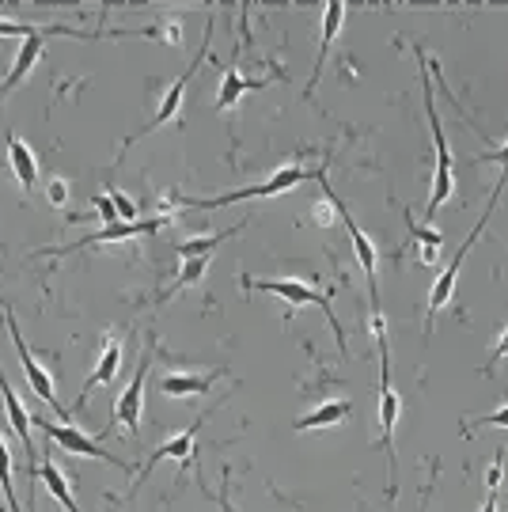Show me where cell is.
Masks as SVG:
<instances>
[{
  "label": "cell",
  "instance_id": "6da1fadb",
  "mask_svg": "<svg viewBox=\"0 0 508 512\" xmlns=\"http://www.w3.org/2000/svg\"><path fill=\"white\" fill-rule=\"evenodd\" d=\"M372 334L380 346V448L387 452V494H399V452H395V429L402 418V395L391 380V346H387V323L383 311H372Z\"/></svg>",
  "mask_w": 508,
  "mask_h": 512
},
{
  "label": "cell",
  "instance_id": "7a4b0ae2",
  "mask_svg": "<svg viewBox=\"0 0 508 512\" xmlns=\"http://www.w3.org/2000/svg\"><path fill=\"white\" fill-rule=\"evenodd\" d=\"M414 54L421 61V95H425V114H429V129H433L436 141V175H433V194H429V205H425V220H436V209L452 198L455 190V167H452V148L444 141V126H440V114H436V99H433V80H429V54L414 46Z\"/></svg>",
  "mask_w": 508,
  "mask_h": 512
},
{
  "label": "cell",
  "instance_id": "3957f363",
  "mask_svg": "<svg viewBox=\"0 0 508 512\" xmlns=\"http://www.w3.org/2000/svg\"><path fill=\"white\" fill-rule=\"evenodd\" d=\"M501 190H505V183H497V190H493V198L490 205L482 209V217L474 220V228H471V236L463 239V247L455 251V258L440 270V277L433 281V289H429V304H425V338L433 334V319H436V311H444L448 304H452V293H455V281H459V270H463V262H467V255H471V247L478 243V236L486 232V220H490L493 213V205H497V198H501Z\"/></svg>",
  "mask_w": 508,
  "mask_h": 512
},
{
  "label": "cell",
  "instance_id": "277c9868",
  "mask_svg": "<svg viewBox=\"0 0 508 512\" xmlns=\"http://www.w3.org/2000/svg\"><path fill=\"white\" fill-rule=\"evenodd\" d=\"M308 179H319V167L308 171L300 164H289L281 171H273L266 183L247 186V190H232V194H217V198H182V205H194V209H220V205H236V202H262V198H277V194H289L300 183Z\"/></svg>",
  "mask_w": 508,
  "mask_h": 512
},
{
  "label": "cell",
  "instance_id": "5b68a950",
  "mask_svg": "<svg viewBox=\"0 0 508 512\" xmlns=\"http://www.w3.org/2000/svg\"><path fill=\"white\" fill-rule=\"evenodd\" d=\"M209 38H213V16H209V23H205V38H201V50L194 54V61H190V65L182 69L179 80H175V84H171V88L164 92V99H160V110H156V114H152V118L145 122V126H141L137 133H133V137H126V141H122V152H126L129 145H137L141 137H148V133H156V129L164 126V122H175V118H179L182 95H186V88H190V80L198 76L201 65L209 61Z\"/></svg>",
  "mask_w": 508,
  "mask_h": 512
},
{
  "label": "cell",
  "instance_id": "8992f818",
  "mask_svg": "<svg viewBox=\"0 0 508 512\" xmlns=\"http://www.w3.org/2000/svg\"><path fill=\"white\" fill-rule=\"evenodd\" d=\"M243 285L247 289H262V293H273L281 296L285 304H292V308H308V304H315V308L323 311L330 319V327H334V338H338V349H342L345 357H349V346H345V330L342 323H338V315H334V304H330L327 293H319L315 285H308V281H300V277H285V281H254V277H243Z\"/></svg>",
  "mask_w": 508,
  "mask_h": 512
},
{
  "label": "cell",
  "instance_id": "52a82bcc",
  "mask_svg": "<svg viewBox=\"0 0 508 512\" xmlns=\"http://www.w3.org/2000/svg\"><path fill=\"white\" fill-rule=\"evenodd\" d=\"M35 425L42 429V433H46V437L54 440V444H61L65 452H73V456H88V459H103V463H114L118 471L133 475V467H129L126 459L110 456L107 448H103L99 440H91L84 429H76V425H57V421H46V418H38Z\"/></svg>",
  "mask_w": 508,
  "mask_h": 512
},
{
  "label": "cell",
  "instance_id": "ba28073f",
  "mask_svg": "<svg viewBox=\"0 0 508 512\" xmlns=\"http://www.w3.org/2000/svg\"><path fill=\"white\" fill-rule=\"evenodd\" d=\"M4 327H8L12 342H16L19 365H23V372H27V380H31V387H35V395L50 406V410H54L57 418H65V410H61V403H57V395H54V380H50V372L35 361V353L27 349V342H23V330H19V323H16V315H12V311H4Z\"/></svg>",
  "mask_w": 508,
  "mask_h": 512
},
{
  "label": "cell",
  "instance_id": "9c48e42d",
  "mask_svg": "<svg viewBox=\"0 0 508 512\" xmlns=\"http://www.w3.org/2000/svg\"><path fill=\"white\" fill-rule=\"evenodd\" d=\"M334 205H338V220L345 224V232H349V239H353V255H357V262H361L364 277H368V296H372V311H380V289H376V270H380V255H376V243L368 239V232H364L361 224L353 220V213L345 209V202L334 194Z\"/></svg>",
  "mask_w": 508,
  "mask_h": 512
},
{
  "label": "cell",
  "instance_id": "30bf717a",
  "mask_svg": "<svg viewBox=\"0 0 508 512\" xmlns=\"http://www.w3.org/2000/svg\"><path fill=\"white\" fill-rule=\"evenodd\" d=\"M164 224H171V220L156 217V220H137V224H110V228H99V232H91V236L76 239V243H69V247H46L42 255H73V251H84V247H95V243H122V239H137V236H152V232H160Z\"/></svg>",
  "mask_w": 508,
  "mask_h": 512
},
{
  "label": "cell",
  "instance_id": "8fae6325",
  "mask_svg": "<svg viewBox=\"0 0 508 512\" xmlns=\"http://www.w3.org/2000/svg\"><path fill=\"white\" fill-rule=\"evenodd\" d=\"M0 395H4V414H8V425H12V433H16V440L23 444V452H27V459H31V490H35L38 482V452H35V440H31V414L23 410V403H19L16 387L8 384V376L0 372Z\"/></svg>",
  "mask_w": 508,
  "mask_h": 512
},
{
  "label": "cell",
  "instance_id": "7c38bea8",
  "mask_svg": "<svg viewBox=\"0 0 508 512\" xmlns=\"http://www.w3.org/2000/svg\"><path fill=\"white\" fill-rule=\"evenodd\" d=\"M50 35H69L65 27H50V31H42L38 27L31 38H23V46H19V54H16V65H12V73L0 80V103H4V95L12 92V88H19L27 76H31V69L38 65V57H42V50H46V38Z\"/></svg>",
  "mask_w": 508,
  "mask_h": 512
},
{
  "label": "cell",
  "instance_id": "4fadbf2b",
  "mask_svg": "<svg viewBox=\"0 0 508 512\" xmlns=\"http://www.w3.org/2000/svg\"><path fill=\"white\" fill-rule=\"evenodd\" d=\"M148 365H152V346L145 349V357H141V368L133 372V384L118 395V403H114V425H126L129 433H137L141 429V406H145V376H148Z\"/></svg>",
  "mask_w": 508,
  "mask_h": 512
},
{
  "label": "cell",
  "instance_id": "5bb4252c",
  "mask_svg": "<svg viewBox=\"0 0 508 512\" xmlns=\"http://www.w3.org/2000/svg\"><path fill=\"white\" fill-rule=\"evenodd\" d=\"M342 23H345V4H342V0H330L327 12H323L319 57H315V69H311V80H308V88H304V99H311V92H315V84H319V76H323V65H327L330 46H334V38H338V31H342Z\"/></svg>",
  "mask_w": 508,
  "mask_h": 512
},
{
  "label": "cell",
  "instance_id": "9a60e30c",
  "mask_svg": "<svg viewBox=\"0 0 508 512\" xmlns=\"http://www.w3.org/2000/svg\"><path fill=\"white\" fill-rule=\"evenodd\" d=\"M220 380V372H167L160 380V395L167 399H194V395H209V387Z\"/></svg>",
  "mask_w": 508,
  "mask_h": 512
},
{
  "label": "cell",
  "instance_id": "2e32d148",
  "mask_svg": "<svg viewBox=\"0 0 508 512\" xmlns=\"http://www.w3.org/2000/svg\"><path fill=\"white\" fill-rule=\"evenodd\" d=\"M266 84H273V76H266V80H247V76L239 73L236 65H228L224 73H220V99H217V110L224 114V110H236L239 99L247 92H262Z\"/></svg>",
  "mask_w": 508,
  "mask_h": 512
},
{
  "label": "cell",
  "instance_id": "e0dca14e",
  "mask_svg": "<svg viewBox=\"0 0 508 512\" xmlns=\"http://www.w3.org/2000/svg\"><path fill=\"white\" fill-rule=\"evenodd\" d=\"M118 368H122V346L114 342V338H107V349H103V357H99V365H95V372L88 376V384L80 387V395H76V410H84L88 406V399H91V391L95 387H103V384H110L114 376H118Z\"/></svg>",
  "mask_w": 508,
  "mask_h": 512
},
{
  "label": "cell",
  "instance_id": "ac0fdd59",
  "mask_svg": "<svg viewBox=\"0 0 508 512\" xmlns=\"http://www.w3.org/2000/svg\"><path fill=\"white\" fill-rule=\"evenodd\" d=\"M8 167H12V175H16L27 194L38 186V160L23 137H8Z\"/></svg>",
  "mask_w": 508,
  "mask_h": 512
},
{
  "label": "cell",
  "instance_id": "d6986e66",
  "mask_svg": "<svg viewBox=\"0 0 508 512\" xmlns=\"http://www.w3.org/2000/svg\"><path fill=\"white\" fill-rule=\"evenodd\" d=\"M353 414V403H345V399H330V403L315 406L311 414L292 421V433H308V429H330V425H338Z\"/></svg>",
  "mask_w": 508,
  "mask_h": 512
},
{
  "label": "cell",
  "instance_id": "ffe728a7",
  "mask_svg": "<svg viewBox=\"0 0 508 512\" xmlns=\"http://www.w3.org/2000/svg\"><path fill=\"white\" fill-rule=\"evenodd\" d=\"M243 224H236V228H228V232H209V236H190V239H179L175 243V251H179V258L186 262V258H209L213 255V247H220L228 236H236Z\"/></svg>",
  "mask_w": 508,
  "mask_h": 512
},
{
  "label": "cell",
  "instance_id": "44dd1931",
  "mask_svg": "<svg viewBox=\"0 0 508 512\" xmlns=\"http://www.w3.org/2000/svg\"><path fill=\"white\" fill-rule=\"evenodd\" d=\"M42 482H46V490L54 494V501L61 505V509H65V512H80L73 490H69V482H65V475H61V471L54 467V459H50V456H42Z\"/></svg>",
  "mask_w": 508,
  "mask_h": 512
},
{
  "label": "cell",
  "instance_id": "7402d4cb",
  "mask_svg": "<svg viewBox=\"0 0 508 512\" xmlns=\"http://www.w3.org/2000/svg\"><path fill=\"white\" fill-rule=\"evenodd\" d=\"M406 228H410V236L418 239L421 262H425V266H436V262H440V247H444V236H440L436 228H421V224H414V217H410V213H406Z\"/></svg>",
  "mask_w": 508,
  "mask_h": 512
},
{
  "label": "cell",
  "instance_id": "603a6c76",
  "mask_svg": "<svg viewBox=\"0 0 508 512\" xmlns=\"http://www.w3.org/2000/svg\"><path fill=\"white\" fill-rule=\"evenodd\" d=\"M194 429H198V425H194ZM194 429H182L175 440L160 444V448L148 456V467H152V463H160V459H179V463H190V459H194Z\"/></svg>",
  "mask_w": 508,
  "mask_h": 512
},
{
  "label": "cell",
  "instance_id": "cb8c5ba5",
  "mask_svg": "<svg viewBox=\"0 0 508 512\" xmlns=\"http://www.w3.org/2000/svg\"><path fill=\"white\" fill-rule=\"evenodd\" d=\"M205 266H209V258H186V262H182V270H179V277H175V285H171V289H164V293H160V300H171L179 289L198 285L201 277H205Z\"/></svg>",
  "mask_w": 508,
  "mask_h": 512
},
{
  "label": "cell",
  "instance_id": "d4e9b609",
  "mask_svg": "<svg viewBox=\"0 0 508 512\" xmlns=\"http://www.w3.org/2000/svg\"><path fill=\"white\" fill-rule=\"evenodd\" d=\"M0 490H4V501H8V509L19 512L16 490H12V456H8V444H4V437H0Z\"/></svg>",
  "mask_w": 508,
  "mask_h": 512
},
{
  "label": "cell",
  "instance_id": "484cf974",
  "mask_svg": "<svg viewBox=\"0 0 508 512\" xmlns=\"http://www.w3.org/2000/svg\"><path fill=\"white\" fill-rule=\"evenodd\" d=\"M107 194H110V202H114V209H118V220H122V224H137V202H129L118 186H107Z\"/></svg>",
  "mask_w": 508,
  "mask_h": 512
},
{
  "label": "cell",
  "instance_id": "4316f807",
  "mask_svg": "<svg viewBox=\"0 0 508 512\" xmlns=\"http://www.w3.org/2000/svg\"><path fill=\"white\" fill-rule=\"evenodd\" d=\"M478 425H497V429H508V406H497L493 414H482V418L463 421V429H478Z\"/></svg>",
  "mask_w": 508,
  "mask_h": 512
},
{
  "label": "cell",
  "instance_id": "83f0119b",
  "mask_svg": "<svg viewBox=\"0 0 508 512\" xmlns=\"http://www.w3.org/2000/svg\"><path fill=\"white\" fill-rule=\"evenodd\" d=\"M46 198H50V205L61 209V205L69 202V183H65V179H50V183H46Z\"/></svg>",
  "mask_w": 508,
  "mask_h": 512
},
{
  "label": "cell",
  "instance_id": "f1b7e54d",
  "mask_svg": "<svg viewBox=\"0 0 508 512\" xmlns=\"http://www.w3.org/2000/svg\"><path fill=\"white\" fill-rule=\"evenodd\" d=\"M95 209H99V217H103V224H122L118 220V209H114V202H110V194H95Z\"/></svg>",
  "mask_w": 508,
  "mask_h": 512
},
{
  "label": "cell",
  "instance_id": "f546056e",
  "mask_svg": "<svg viewBox=\"0 0 508 512\" xmlns=\"http://www.w3.org/2000/svg\"><path fill=\"white\" fill-rule=\"evenodd\" d=\"M482 160H490V164L501 167V179L508 183V141H505V145H497V152H490V156H478V160H471V164H482Z\"/></svg>",
  "mask_w": 508,
  "mask_h": 512
},
{
  "label": "cell",
  "instance_id": "4dcf8cb0",
  "mask_svg": "<svg viewBox=\"0 0 508 512\" xmlns=\"http://www.w3.org/2000/svg\"><path fill=\"white\" fill-rule=\"evenodd\" d=\"M156 35H164V38H167V46H182V27L175 23V19H167V23H160V27H156Z\"/></svg>",
  "mask_w": 508,
  "mask_h": 512
},
{
  "label": "cell",
  "instance_id": "1f68e13d",
  "mask_svg": "<svg viewBox=\"0 0 508 512\" xmlns=\"http://www.w3.org/2000/svg\"><path fill=\"white\" fill-rule=\"evenodd\" d=\"M501 478H505V463H501V456H497V459H493V467L486 471V486H490V494H497Z\"/></svg>",
  "mask_w": 508,
  "mask_h": 512
},
{
  "label": "cell",
  "instance_id": "d6a6232c",
  "mask_svg": "<svg viewBox=\"0 0 508 512\" xmlns=\"http://www.w3.org/2000/svg\"><path fill=\"white\" fill-rule=\"evenodd\" d=\"M505 357H508V327L501 330V338H497V342H493L490 365H486V368H493V365H497V361H505Z\"/></svg>",
  "mask_w": 508,
  "mask_h": 512
},
{
  "label": "cell",
  "instance_id": "836d02e7",
  "mask_svg": "<svg viewBox=\"0 0 508 512\" xmlns=\"http://www.w3.org/2000/svg\"><path fill=\"white\" fill-rule=\"evenodd\" d=\"M478 512H497V494H490L486 501H482V509Z\"/></svg>",
  "mask_w": 508,
  "mask_h": 512
},
{
  "label": "cell",
  "instance_id": "e575fe53",
  "mask_svg": "<svg viewBox=\"0 0 508 512\" xmlns=\"http://www.w3.org/2000/svg\"><path fill=\"white\" fill-rule=\"evenodd\" d=\"M213 497H217V505H220V509H224V512H236V509H232V501H228V497H224V494H213Z\"/></svg>",
  "mask_w": 508,
  "mask_h": 512
}]
</instances>
